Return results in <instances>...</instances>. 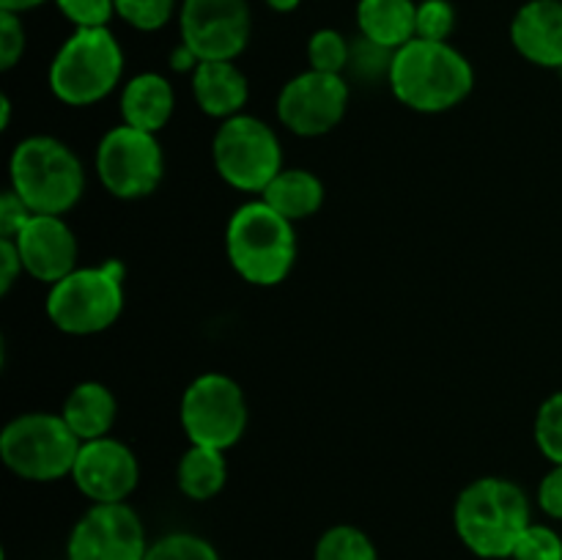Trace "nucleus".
Wrapping results in <instances>:
<instances>
[{"label":"nucleus","instance_id":"obj_37","mask_svg":"<svg viewBox=\"0 0 562 560\" xmlns=\"http://www.w3.org/2000/svg\"><path fill=\"white\" fill-rule=\"evenodd\" d=\"M302 0H267V5L272 11H278V14H291V11L300 9Z\"/></svg>","mask_w":562,"mask_h":560},{"label":"nucleus","instance_id":"obj_20","mask_svg":"<svg viewBox=\"0 0 562 560\" xmlns=\"http://www.w3.org/2000/svg\"><path fill=\"white\" fill-rule=\"evenodd\" d=\"M60 415L80 437V443H91V439L110 437V428L115 426V415H119V401L108 384L88 379L71 388Z\"/></svg>","mask_w":562,"mask_h":560},{"label":"nucleus","instance_id":"obj_31","mask_svg":"<svg viewBox=\"0 0 562 560\" xmlns=\"http://www.w3.org/2000/svg\"><path fill=\"white\" fill-rule=\"evenodd\" d=\"M25 25L22 14L14 11H0V69L11 71L25 55Z\"/></svg>","mask_w":562,"mask_h":560},{"label":"nucleus","instance_id":"obj_11","mask_svg":"<svg viewBox=\"0 0 562 560\" xmlns=\"http://www.w3.org/2000/svg\"><path fill=\"white\" fill-rule=\"evenodd\" d=\"M181 44L201 60H236L250 44L252 14L247 0H181Z\"/></svg>","mask_w":562,"mask_h":560},{"label":"nucleus","instance_id":"obj_4","mask_svg":"<svg viewBox=\"0 0 562 560\" xmlns=\"http://www.w3.org/2000/svg\"><path fill=\"white\" fill-rule=\"evenodd\" d=\"M9 181L33 214H66L86 192V168L64 141L31 135L11 152Z\"/></svg>","mask_w":562,"mask_h":560},{"label":"nucleus","instance_id":"obj_7","mask_svg":"<svg viewBox=\"0 0 562 560\" xmlns=\"http://www.w3.org/2000/svg\"><path fill=\"white\" fill-rule=\"evenodd\" d=\"M47 316L66 335H97L113 327L124 311V267L104 261L99 267H77L49 285Z\"/></svg>","mask_w":562,"mask_h":560},{"label":"nucleus","instance_id":"obj_6","mask_svg":"<svg viewBox=\"0 0 562 560\" xmlns=\"http://www.w3.org/2000/svg\"><path fill=\"white\" fill-rule=\"evenodd\" d=\"M80 445L60 412H25L0 432V459L22 481L53 483L71 475Z\"/></svg>","mask_w":562,"mask_h":560},{"label":"nucleus","instance_id":"obj_38","mask_svg":"<svg viewBox=\"0 0 562 560\" xmlns=\"http://www.w3.org/2000/svg\"><path fill=\"white\" fill-rule=\"evenodd\" d=\"M11 126V99H9V93H3V97H0V130H9Z\"/></svg>","mask_w":562,"mask_h":560},{"label":"nucleus","instance_id":"obj_8","mask_svg":"<svg viewBox=\"0 0 562 560\" xmlns=\"http://www.w3.org/2000/svg\"><path fill=\"white\" fill-rule=\"evenodd\" d=\"M214 170L239 192H263L283 170V146L267 121L239 113L223 121L212 141Z\"/></svg>","mask_w":562,"mask_h":560},{"label":"nucleus","instance_id":"obj_34","mask_svg":"<svg viewBox=\"0 0 562 560\" xmlns=\"http://www.w3.org/2000/svg\"><path fill=\"white\" fill-rule=\"evenodd\" d=\"M22 272H25V267H22L16 242L9 239V236H0V294H9Z\"/></svg>","mask_w":562,"mask_h":560},{"label":"nucleus","instance_id":"obj_25","mask_svg":"<svg viewBox=\"0 0 562 560\" xmlns=\"http://www.w3.org/2000/svg\"><path fill=\"white\" fill-rule=\"evenodd\" d=\"M143 560H223L214 549L212 541H206L198 533H168L159 536L157 541L148 544V552Z\"/></svg>","mask_w":562,"mask_h":560},{"label":"nucleus","instance_id":"obj_12","mask_svg":"<svg viewBox=\"0 0 562 560\" xmlns=\"http://www.w3.org/2000/svg\"><path fill=\"white\" fill-rule=\"evenodd\" d=\"M146 552V527L126 503H93L66 538V560H143Z\"/></svg>","mask_w":562,"mask_h":560},{"label":"nucleus","instance_id":"obj_28","mask_svg":"<svg viewBox=\"0 0 562 560\" xmlns=\"http://www.w3.org/2000/svg\"><path fill=\"white\" fill-rule=\"evenodd\" d=\"M456 31V9L450 0H420L417 3V38L448 42Z\"/></svg>","mask_w":562,"mask_h":560},{"label":"nucleus","instance_id":"obj_5","mask_svg":"<svg viewBox=\"0 0 562 560\" xmlns=\"http://www.w3.org/2000/svg\"><path fill=\"white\" fill-rule=\"evenodd\" d=\"M124 49L110 27H75L49 64V91L69 108H91L115 91Z\"/></svg>","mask_w":562,"mask_h":560},{"label":"nucleus","instance_id":"obj_33","mask_svg":"<svg viewBox=\"0 0 562 560\" xmlns=\"http://www.w3.org/2000/svg\"><path fill=\"white\" fill-rule=\"evenodd\" d=\"M538 505L552 519H562V464H552L538 483Z\"/></svg>","mask_w":562,"mask_h":560},{"label":"nucleus","instance_id":"obj_1","mask_svg":"<svg viewBox=\"0 0 562 560\" xmlns=\"http://www.w3.org/2000/svg\"><path fill=\"white\" fill-rule=\"evenodd\" d=\"M532 525L530 497L519 483L499 475L467 483L453 505V527L472 555L505 560Z\"/></svg>","mask_w":562,"mask_h":560},{"label":"nucleus","instance_id":"obj_19","mask_svg":"<svg viewBox=\"0 0 562 560\" xmlns=\"http://www.w3.org/2000/svg\"><path fill=\"white\" fill-rule=\"evenodd\" d=\"M357 27L362 38L395 53L417 38V3L415 0H360Z\"/></svg>","mask_w":562,"mask_h":560},{"label":"nucleus","instance_id":"obj_2","mask_svg":"<svg viewBox=\"0 0 562 560\" xmlns=\"http://www.w3.org/2000/svg\"><path fill=\"white\" fill-rule=\"evenodd\" d=\"M387 82L404 108L415 113H448L472 93L475 69L450 42L412 38L395 49Z\"/></svg>","mask_w":562,"mask_h":560},{"label":"nucleus","instance_id":"obj_26","mask_svg":"<svg viewBox=\"0 0 562 560\" xmlns=\"http://www.w3.org/2000/svg\"><path fill=\"white\" fill-rule=\"evenodd\" d=\"M113 3L115 16L143 33L159 31L176 14V0H113Z\"/></svg>","mask_w":562,"mask_h":560},{"label":"nucleus","instance_id":"obj_16","mask_svg":"<svg viewBox=\"0 0 562 560\" xmlns=\"http://www.w3.org/2000/svg\"><path fill=\"white\" fill-rule=\"evenodd\" d=\"M516 53L541 69L562 71V0H527L510 22Z\"/></svg>","mask_w":562,"mask_h":560},{"label":"nucleus","instance_id":"obj_13","mask_svg":"<svg viewBox=\"0 0 562 560\" xmlns=\"http://www.w3.org/2000/svg\"><path fill=\"white\" fill-rule=\"evenodd\" d=\"M349 97L351 91L344 75L307 69L280 88L278 119L294 135L322 137L344 121Z\"/></svg>","mask_w":562,"mask_h":560},{"label":"nucleus","instance_id":"obj_32","mask_svg":"<svg viewBox=\"0 0 562 560\" xmlns=\"http://www.w3.org/2000/svg\"><path fill=\"white\" fill-rule=\"evenodd\" d=\"M31 217L33 212L27 209V203L11 187L3 190V195H0V236H9V239L16 236Z\"/></svg>","mask_w":562,"mask_h":560},{"label":"nucleus","instance_id":"obj_36","mask_svg":"<svg viewBox=\"0 0 562 560\" xmlns=\"http://www.w3.org/2000/svg\"><path fill=\"white\" fill-rule=\"evenodd\" d=\"M47 0H0V11H14V14H25V11L38 9Z\"/></svg>","mask_w":562,"mask_h":560},{"label":"nucleus","instance_id":"obj_35","mask_svg":"<svg viewBox=\"0 0 562 560\" xmlns=\"http://www.w3.org/2000/svg\"><path fill=\"white\" fill-rule=\"evenodd\" d=\"M198 64H201V58H198L187 44H179V47L170 53V66H173L176 71H195Z\"/></svg>","mask_w":562,"mask_h":560},{"label":"nucleus","instance_id":"obj_27","mask_svg":"<svg viewBox=\"0 0 562 560\" xmlns=\"http://www.w3.org/2000/svg\"><path fill=\"white\" fill-rule=\"evenodd\" d=\"M536 445L552 464H562V390L538 406Z\"/></svg>","mask_w":562,"mask_h":560},{"label":"nucleus","instance_id":"obj_30","mask_svg":"<svg viewBox=\"0 0 562 560\" xmlns=\"http://www.w3.org/2000/svg\"><path fill=\"white\" fill-rule=\"evenodd\" d=\"M55 5L75 27H108L115 16L113 0H55Z\"/></svg>","mask_w":562,"mask_h":560},{"label":"nucleus","instance_id":"obj_15","mask_svg":"<svg viewBox=\"0 0 562 560\" xmlns=\"http://www.w3.org/2000/svg\"><path fill=\"white\" fill-rule=\"evenodd\" d=\"M11 239L33 280L53 285L77 269V236L64 214H33Z\"/></svg>","mask_w":562,"mask_h":560},{"label":"nucleus","instance_id":"obj_24","mask_svg":"<svg viewBox=\"0 0 562 560\" xmlns=\"http://www.w3.org/2000/svg\"><path fill=\"white\" fill-rule=\"evenodd\" d=\"M351 60V44L335 27H322L307 38V64L316 71L327 75H344V69Z\"/></svg>","mask_w":562,"mask_h":560},{"label":"nucleus","instance_id":"obj_14","mask_svg":"<svg viewBox=\"0 0 562 560\" xmlns=\"http://www.w3.org/2000/svg\"><path fill=\"white\" fill-rule=\"evenodd\" d=\"M71 481L91 503H126L140 483V464L121 439H91L80 445Z\"/></svg>","mask_w":562,"mask_h":560},{"label":"nucleus","instance_id":"obj_17","mask_svg":"<svg viewBox=\"0 0 562 560\" xmlns=\"http://www.w3.org/2000/svg\"><path fill=\"white\" fill-rule=\"evenodd\" d=\"M192 97L212 119H234L250 99V82L234 60H201L192 71Z\"/></svg>","mask_w":562,"mask_h":560},{"label":"nucleus","instance_id":"obj_29","mask_svg":"<svg viewBox=\"0 0 562 560\" xmlns=\"http://www.w3.org/2000/svg\"><path fill=\"white\" fill-rule=\"evenodd\" d=\"M514 560H562V538L558 530L549 525H538L532 522L525 530V536L516 544Z\"/></svg>","mask_w":562,"mask_h":560},{"label":"nucleus","instance_id":"obj_21","mask_svg":"<svg viewBox=\"0 0 562 560\" xmlns=\"http://www.w3.org/2000/svg\"><path fill=\"white\" fill-rule=\"evenodd\" d=\"M263 201L291 223L313 217L324 206V184L305 168H283L261 192Z\"/></svg>","mask_w":562,"mask_h":560},{"label":"nucleus","instance_id":"obj_22","mask_svg":"<svg viewBox=\"0 0 562 560\" xmlns=\"http://www.w3.org/2000/svg\"><path fill=\"white\" fill-rule=\"evenodd\" d=\"M176 483L181 494L195 503L217 497L228 483V461L225 450L206 448V445H190L176 467Z\"/></svg>","mask_w":562,"mask_h":560},{"label":"nucleus","instance_id":"obj_23","mask_svg":"<svg viewBox=\"0 0 562 560\" xmlns=\"http://www.w3.org/2000/svg\"><path fill=\"white\" fill-rule=\"evenodd\" d=\"M313 560H379V549L360 527L333 525L316 541Z\"/></svg>","mask_w":562,"mask_h":560},{"label":"nucleus","instance_id":"obj_18","mask_svg":"<svg viewBox=\"0 0 562 560\" xmlns=\"http://www.w3.org/2000/svg\"><path fill=\"white\" fill-rule=\"evenodd\" d=\"M173 86H170L168 77L157 75V71H140L121 91V119L135 130L157 135L173 119Z\"/></svg>","mask_w":562,"mask_h":560},{"label":"nucleus","instance_id":"obj_10","mask_svg":"<svg viewBox=\"0 0 562 560\" xmlns=\"http://www.w3.org/2000/svg\"><path fill=\"white\" fill-rule=\"evenodd\" d=\"M97 176L121 201H140L157 192L165 176V154L157 135L130 124L113 126L97 146Z\"/></svg>","mask_w":562,"mask_h":560},{"label":"nucleus","instance_id":"obj_9","mask_svg":"<svg viewBox=\"0 0 562 560\" xmlns=\"http://www.w3.org/2000/svg\"><path fill=\"white\" fill-rule=\"evenodd\" d=\"M181 428L190 445L228 450L247 432L245 390L228 373L206 371L187 384L179 406Z\"/></svg>","mask_w":562,"mask_h":560},{"label":"nucleus","instance_id":"obj_3","mask_svg":"<svg viewBox=\"0 0 562 560\" xmlns=\"http://www.w3.org/2000/svg\"><path fill=\"white\" fill-rule=\"evenodd\" d=\"M225 253L234 272L250 285L272 289L291 275L296 261V231L267 201H247L225 225Z\"/></svg>","mask_w":562,"mask_h":560}]
</instances>
